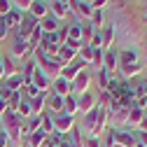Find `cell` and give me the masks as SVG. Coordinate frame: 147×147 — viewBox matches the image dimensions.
<instances>
[{"instance_id":"9a60e30c","label":"cell","mask_w":147,"mask_h":147,"mask_svg":"<svg viewBox=\"0 0 147 147\" xmlns=\"http://www.w3.org/2000/svg\"><path fill=\"white\" fill-rule=\"evenodd\" d=\"M86 147H100V145H98L96 138H91V140H86Z\"/></svg>"},{"instance_id":"7a4b0ae2","label":"cell","mask_w":147,"mask_h":147,"mask_svg":"<svg viewBox=\"0 0 147 147\" xmlns=\"http://www.w3.org/2000/svg\"><path fill=\"white\" fill-rule=\"evenodd\" d=\"M28 9H30V14H33L38 21H42L45 16H47V9H49V7H47L45 0H33V5H30Z\"/></svg>"},{"instance_id":"7c38bea8","label":"cell","mask_w":147,"mask_h":147,"mask_svg":"<svg viewBox=\"0 0 147 147\" xmlns=\"http://www.w3.org/2000/svg\"><path fill=\"white\" fill-rule=\"evenodd\" d=\"M9 9H12V3H9V0H0V16H5Z\"/></svg>"},{"instance_id":"277c9868","label":"cell","mask_w":147,"mask_h":147,"mask_svg":"<svg viewBox=\"0 0 147 147\" xmlns=\"http://www.w3.org/2000/svg\"><path fill=\"white\" fill-rule=\"evenodd\" d=\"M30 45L26 42V40H21V38H16V42H14V47H12V54L14 56H26V54H30Z\"/></svg>"},{"instance_id":"52a82bcc","label":"cell","mask_w":147,"mask_h":147,"mask_svg":"<svg viewBox=\"0 0 147 147\" xmlns=\"http://www.w3.org/2000/svg\"><path fill=\"white\" fill-rule=\"evenodd\" d=\"M86 84H89V75H86V72H77L72 89H75V91H84V89H86Z\"/></svg>"},{"instance_id":"5b68a950","label":"cell","mask_w":147,"mask_h":147,"mask_svg":"<svg viewBox=\"0 0 147 147\" xmlns=\"http://www.w3.org/2000/svg\"><path fill=\"white\" fill-rule=\"evenodd\" d=\"M54 91H56L59 96H70V91H72V86L68 84V80H63V77H56V82H54Z\"/></svg>"},{"instance_id":"8fae6325","label":"cell","mask_w":147,"mask_h":147,"mask_svg":"<svg viewBox=\"0 0 147 147\" xmlns=\"http://www.w3.org/2000/svg\"><path fill=\"white\" fill-rule=\"evenodd\" d=\"M16 110H19V115H30V100H21Z\"/></svg>"},{"instance_id":"5bb4252c","label":"cell","mask_w":147,"mask_h":147,"mask_svg":"<svg viewBox=\"0 0 147 147\" xmlns=\"http://www.w3.org/2000/svg\"><path fill=\"white\" fill-rule=\"evenodd\" d=\"M105 63H107V68L115 65V56H112V54H107V56H105Z\"/></svg>"},{"instance_id":"ba28073f","label":"cell","mask_w":147,"mask_h":147,"mask_svg":"<svg viewBox=\"0 0 147 147\" xmlns=\"http://www.w3.org/2000/svg\"><path fill=\"white\" fill-rule=\"evenodd\" d=\"M47 103H49V107H51V110H56V112H63V103H65V98H63V96H59V94H54Z\"/></svg>"},{"instance_id":"4fadbf2b","label":"cell","mask_w":147,"mask_h":147,"mask_svg":"<svg viewBox=\"0 0 147 147\" xmlns=\"http://www.w3.org/2000/svg\"><path fill=\"white\" fill-rule=\"evenodd\" d=\"M7 35V21H5V16H0V40H3Z\"/></svg>"},{"instance_id":"9c48e42d","label":"cell","mask_w":147,"mask_h":147,"mask_svg":"<svg viewBox=\"0 0 147 147\" xmlns=\"http://www.w3.org/2000/svg\"><path fill=\"white\" fill-rule=\"evenodd\" d=\"M77 110H82V112H91V110H94V98H91L89 94H84L82 100L77 103Z\"/></svg>"},{"instance_id":"2e32d148","label":"cell","mask_w":147,"mask_h":147,"mask_svg":"<svg viewBox=\"0 0 147 147\" xmlns=\"http://www.w3.org/2000/svg\"><path fill=\"white\" fill-rule=\"evenodd\" d=\"M0 119H3V115H0Z\"/></svg>"},{"instance_id":"3957f363","label":"cell","mask_w":147,"mask_h":147,"mask_svg":"<svg viewBox=\"0 0 147 147\" xmlns=\"http://www.w3.org/2000/svg\"><path fill=\"white\" fill-rule=\"evenodd\" d=\"M40 30L42 33H56L59 30V19L56 16H45L40 21Z\"/></svg>"},{"instance_id":"30bf717a","label":"cell","mask_w":147,"mask_h":147,"mask_svg":"<svg viewBox=\"0 0 147 147\" xmlns=\"http://www.w3.org/2000/svg\"><path fill=\"white\" fill-rule=\"evenodd\" d=\"M51 9H54V14H56V16H61V19H63L65 12H68V5H65V0H56V3L51 5Z\"/></svg>"},{"instance_id":"8992f818","label":"cell","mask_w":147,"mask_h":147,"mask_svg":"<svg viewBox=\"0 0 147 147\" xmlns=\"http://www.w3.org/2000/svg\"><path fill=\"white\" fill-rule=\"evenodd\" d=\"M47 138H49V136L42 131V128H38V131L30 133V142H28V147H42V145L47 142Z\"/></svg>"},{"instance_id":"6da1fadb","label":"cell","mask_w":147,"mask_h":147,"mask_svg":"<svg viewBox=\"0 0 147 147\" xmlns=\"http://www.w3.org/2000/svg\"><path fill=\"white\" fill-rule=\"evenodd\" d=\"M54 131H59L61 136H63L65 131H72V117L65 115V112H61L56 119H54Z\"/></svg>"}]
</instances>
